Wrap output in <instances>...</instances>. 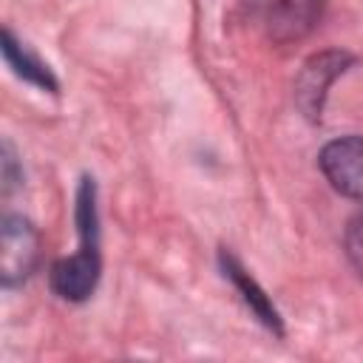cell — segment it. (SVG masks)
Returning <instances> with one entry per match:
<instances>
[{"mask_svg": "<svg viewBox=\"0 0 363 363\" xmlns=\"http://www.w3.org/2000/svg\"><path fill=\"white\" fill-rule=\"evenodd\" d=\"M79 238L82 247L79 252L60 258L51 267V289L65 298V301H85L91 298V292L96 289L99 281V230L96 224H85L79 227Z\"/></svg>", "mask_w": 363, "mask_h": 363, "instance_id": "1", "label": "cell"}, {"mask_svg": "<svg viewBox=\"0 0 363 363\" xmlns=\"http://www.w3.org/2000/svg\"><path fill=\"white\" fill-rule=\"evenodd\" d=\"M40 261V235L23 216H9L0 230V278L6 286L28 281Z\"/></svg>", "mask_w": 363, "mask_h": 363, "instance_id": "2", "label": "cell"}, {"mask_svg": "<svg viewBox=\"0 0 363 363\" xmlns=\"http://www.w3.org/2000/svg\"><path fill=\"white\" fill-rule=\"evenodd\" d=\"M318 164L340 196L363 201V136H340L329 142L320 150Z\"/></svg>", "mask_w": 363, "mask_h": 363, "instance_id": "3", "label": "cell"}, {"mask_svg": "<svg viewBox=\"0 0 363 363\" xmlns=\"http://www.w3.org/2000/svg\"><path fill=\"white\" fill-rule=\"evenodd\" d=\"M349 62H352V57L343 51H323L303 65V71L298 74V82H295V96H298L301 111L309 119H320L326 91L346 71Z\"/></svg>", "mask_w": 363, "mask_h": 363, "instance_id": "4", "label": "cell"}, {"mask_svg": "<svg viewBox=\"0 0 363 363\" xmlns=\"http://www.w3.org/2000/svg\"><path fill=\"white\" fill-rule=\"evenodd\" d=\"M323 14V0H275L269 11V34L275 43L306 37Z\"/></svg>", "mask_w": 363, "mask_h": 363, "instance_id": "5", "label": "cell"}, {"mask_svg": "<svg viewBox=\"0 0 363 363\" xmlns=\"http://www.w3.org/2000/svg\"><path fill=\"white\" fill-rule=\"evenodd\" d=\"M221 269H224V275L233 281V286L241 292V298H244V303L258 315V320L264 323V326H269L272 332H284V326H281V315H278V309L269 303V298H267V292L255 284V278L241 267V261L235 258V255H230L227 250H221Z\"/></svg>", "mask_w": 363, "mask_h": 363, "instance_id": "6", "label": "cell"}, {"mask_svg": "<svg viewBox=\"0 0 363 363\" xmlns=\"http://www.w3.org/2000/svg\"><path fill=\"white\" fill-rule=\"evenodd\" d=\"M3 57H6V62L14 68V74L17 77H23L26 82H31V85H37V88H45V91H57V79H54V74L48 71V65H43L34 54H28L17 40H14V34L11 31H3Z\"/></svg>", "mask_w": 363, "mask_h": 363, "instance_id": "7", "label": "cell"}, {"mask_svg": "<svg viewBox=\"0 0 363 363\" xmlns=\"http://www.w3.org/2000/svg\"><path fill=\"white\" fill-rule=\"evenodd\" d=\"M343 244H346V255H349L352 267L363 275V210L349 221L346 235H343Z\"/></svg>", "mask_w": 363, "mask_h": 363, "instance_id": "8", "label": "cell"}, {"mask_svg": "<svg viewBox=\"0 0 363 363\" xmlns=\"http://www.w3.org/2000/svg\"><path fill=\"white\" fill-rule=\"evenodd\" d=\"M17 184V173H14V156H11V145H3V193L9 196L11 187Z\"/></svg>", "mask_w": 363, "mask_h": 363, "instance_id": "9", "label": "cell"}]
</instances>
